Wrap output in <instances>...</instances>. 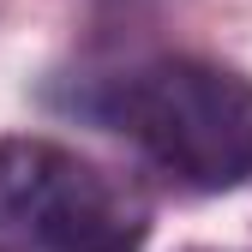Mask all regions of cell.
Masks as SVG:
<instances>
[{
    "instance_id": "obj_2",
    "label": "cell",
    "mask_w": 252,
    "mask_h": 252,
    "mask_svg": "<svg viewBox=\"0 0 252 252\" xmlns=\"http://www.w3.org/2000/svg\"><path fill=\"white\" fill-rule=\"evenodd\" d=\"M144 204L54 138H0V252H138Z\"/></svg>"
},
{
    "instance_id": "obj_1",
    "label": "cell",
    "mask_w": 252,
    "mask_h": 252,
    "mask_svg": "<svg viewBox=\"0 0 252 252\" xmlns=\"http://www.w3.org/2000/svg\"><path fill=\"white\" fill-rule=\"evenodd\" d=\"M108 120L192 192H228L252 180V78L234 66L198 54L150 60L114 90Z\"/></svg>"
}]
</instances>
